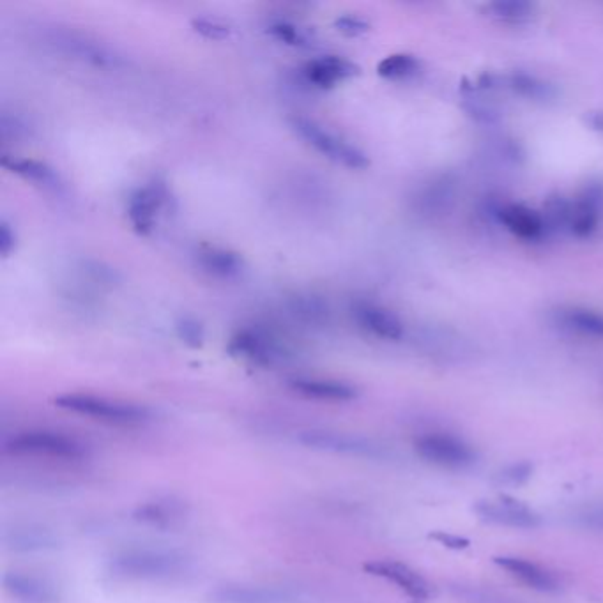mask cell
Instances as JSON below:
<instances>
[{"instance_id":"cell-31","label":"cell","mask_w":603,"mask_h":603,"mask_svg":"<svg viewBox=\"0 0 603 603\" xmlns=\"http://www.w3.org/2000/svg\"><path fill=\"white\" fill-rule=\"evenodd\" d=\"M335 27L345 36H361L370 31V23L356 15L338 16L335 20Z\"/></svg>"},{"instance_id":"cell-13","label":"cell","mask_w":603,"mask_h":603,"mask_svg":"<svg viewBox=\"0 0 603 603\" xmlns=\"http://www.w3.org/2000/svg\"><path fill=\"white\" fill-rule=\"evenodd\" d=\"M165 202H167V190L163 184H151V186L135 191L131 195L130 207H128L133 227L140 234L151 232L156 213L160 211Z\"/></svg>"},{"instance_id":"cell-16","label":"cell","mask_w":603,"mask_h":603,"mask_svg":"<svg viewBox=\"0 0 603 603\" xmlns=\"http://www.w3.org/2000/svg\"><path fill=\"white\" fill-rule=\"evenodd\" d=\"M512 91L520 98L538 103H549L558 98V87L550 84L549 80L536 77L533 73L526 71H512V73H501V91Z\"/></svg>"},{"instance_id":"cell-19","label":"cell","mask_w":603,"mask_h":603,"mask_svg":"<svg viewBox=\"0 0 603 603\" xmlns=\"http://www.w3.org/2000/svg\"><path fill=\"white\" fill-rule=\"evenodd\" d=\"M496 565L501 566L503 570L517 577L519 581L527 584L529 588L536 589V591H543V593H554L558 591L559 584L556 581V577L552 573L547 572L542 566L531 563L527 559L513 558V556H501V558H494Z\"/></svg>"},{"instance_id":"cell-7","label":"cell","mask_w":603,"mask_h":603,"mask_svg":"<svg viewBox=\"0 0 603 603\" xmlns=\"http://www.w3.org/2000/svg\"><path fill=\"white\" fill-rule=\"evenodd\" d=\"M299 441L313 448V450L329 451L338 455H349V457L381 458V446L361 439V437L340 434V432H326V430H310L299 437Z\"/></svg>"},{"instance_id":"cell-35","label":"cell","mask_w":603,"mask_h":603,"mask_svg":"<svg viewBox=\"0 0 603 603\" xmlns=\"http://www.w3.org/2000/svg\"><path fill=\"white\" fill-rule=\"evenodd\" d=\"M436 538H439V540H443L444 543H448L450 547H457V549H460V547H467L466 540H460V538H453V536L444 535L436 536Z\"/></svg>"},{"instance_id":"cell-23","label":"cell","mask_w":603,"mask_h":603,"mask_svg":"<svg viewBox=\"0 0 603 603\" xmlns=\"http://www.w3.org/2000/svg\"><path fill=\"white\" fill-rule=\"evenodd\" d=\"M184 508L174 501H153L138 506L135 519L149 526L167 527L183 519Z\"/></svg>"},{"instance_id":"cell-15","label":"cell","mask_w":603,"mask_h":603,"mask_svg":"<svg viewBox=\"0 0 603 603\" xmlns=\"http://www.w3.org/2000/svg\"><path fill=\"white\" fill-rule=\"evenodd\" d=\"M354 313L363 328L382 340L397 342L404 336V322L400 321L397 313L391 312L384 306L361 303L356 306Z\"/></svg>"},{"instance_id":"cell-21","label":"cell","mask_w":603,"mask_h":603,"mask_svg":"<svg viewBox=\"0 0 603 603\" xmlns=\"http://www.w3.org/2000/svg\"><path fill=\"white\" fill-rule=\"evenodd\" d=\"M292 390L298 391L305 397L317 398V400H328V402H349L358 397L356 388L351 384L338 381H326V379H294L291 382Z\"/></svg>"},{"instance_id":"cell-17","label":"cell","mask_w":603,"mask_h":603,"mask_svg":"<svg viewBox=\"0 0 603 603\" xmlns=\"http://www.w3.org/2000/svg\"><path fill=\"white\" fill-rule=\"evenodd\" d=\"M356 75H359L358 64L347 61L344 57H338V55L319 57L305 66V77L308 78V82H312L321 89H329L336 82L356 77Z\"/></svg>"},{"instance_id":"cell-11","label":"cell","mask_w":603,"mask_h":603,"mask_svg":"<svg viewBox=\"0 0 603 603\" xmlns=\"http://www.w3.org/2000/svg\"><path fill=\"white\" fill-rule=\"evenodd\" d=\"M4 588L13 600L20 603H59L61 600L52 582L31 573H6Z\"/></svg>"},{"instance_id":"cell-14","label":"cell","mask_w":603,"mask_h":603,"mask_svg":"<svg viewBox=\"0 0 603 603\" xmlns=\"http://www.w3.org/2000/svg\"><path fill=\"white\" fill-rule=\"evenodd\" d=\"M4 549L11 552H48L59 547V538L45 527L23 524L2 533Z\"/></svg>"},{"instance_id":"cell-28","label":"cell","mask_w":603,"mask_h":603,"mask_svg":"<svg viewBox=\"0 0 603 603\" xmlns=\"http://www.w3.org/2000/svg\"><path fill=\"white\" fill-rule=\"evenodd\" d=\"M269 32L280 39L283 43L292 46H308L310 45V39L306 36L305 32L301 31L296 25H292L289 22H276L269 27Z\"/></svg>"},{"instance_id":"cell-1","label":"cell","mask_w":603,"mask_h":603,"mask_svg":"<svg viewBox=\"0 0 603 603\" xmlns=\"http://www.w3.org/2000/svg\"><path fill=\"white\" fill-rule=\"evenodd\" d=\"M107 570L121 581H170L191 570V559L176 550H126L108 561Z\"/></svg>"},{"instance_id":"cell-10","label":"cell","mask_w":603,"mask_h":603,"mask_svg":"<svg viewBox=\"0 0 603 603\" xmlns=\"http://www.w3.org/2000/svg\"><path fill=\"white\" fill-rule=\"evenodd\" d=\"M474 512L478 517L496 526L513 527V529H535L540 526V517L526 504L515 501L512 497H501L497 501H481L476 504Z\"/></svg>"},{"instance_id":"cell-12","label":"cell","mask_w":603,"mask_h":603,"mask_svg":"<svg viewBox=\"0 0 603 603\" xmlns=\"http://www.w3.org/2000/svg\"><path fill=\"white\" fill-rule=\"evenodd\" d=\"M365 570L372 575L397 584L405 595L411 596L416 602H425L430 598L427 581L421 577L420 573L414 572L409 566L402 565L398 561H375V563L365 565Z\"/></svg>"},{"instance_id":"cell-3","label":"cell","mask_w":603,"mask_h":603,"mask_svg":"<svg viewBox=\"0 0 603 603\" xmlns=\"http://www.w3.org/2000/svg\"><path fill=\"white\" fill-rule=\"evenodd\" d=\"M291 126L299 137L305 138L310 146L319 153L328 156L329 160L342 163L349 168H367L370 165L367 154L359 147L349 144L344 138L336 137L335 133L326 130L324 126L306 117H292Z\"/></svg>"},{"instance_id":"cell-34","label":"cell","mask_w":603,"mask_h":603,"mask_svg":"<svg viewBox=\"0 0 603 603\" xmlns=\"http://www.w3.org/2000/svg\"><path fill=\"white\" fill-rule=\"evenodd\" d=\"M586 123L591 126V130L598 131V133H603V110L602 112H591L586 117Z\"/></svg>"},{"instance_id":"cell-20","label":"cell","mask_w":603,"mask_h":603,"mask_svg":"<svg viewBox=\"0 0 603 603\" xmlns=\"http://www.w3.org/2000/svg\"><path fill=\"white\" fill-rule=\"evenodd\" d=\"M556 321L563 328L582 336L603 340V313L584 308V306H568L556 312Z\"/></svg>"},{"instance_id":"cell-5","label":"cell","mask_w":603,"mask_h":603,"mask_svg":"<svg viewBox=\"0 0 603 603\" xmlns=\"http://www.w3.org/2000/svg\"><path fill=\"white\" fill-rule=\"evenodd\" d=\"M414 448L421 458L436 466L464 469L476 462V453L469 444L450 434H427L416 439Z\"/></svg>"},{"instance_id":"cell-8","label":"cell","mask_w":603,"mask_h":603,"mask_svg":"<svg viewBox=\"0 0 603 603\" xmlns=\"http://www.w3.org/2000/svg\"><path fill=\"white\" fill-rule=\"evenodd\" d=\"M211 603H301V596L291 589L260 584H227L214 589Z\"/></svg>"},{"instance_id":"cell-18","label":"cell","mask_w":603,"mask_h":603,"mask_svg":"<svg viewBox=\"0 0 603 603\" xmlns=\"http://www.w3.org/2000/svg\"><path fill=\"white\" fill-rule=\"evenodd\" d=\"M229 352L234 358L245 359L259 367H269L278 358L273 342L253 331H239L236 336H232Z\"/></svg>"},{"instance_id":"cell-6","label":"cell","mask_w":603,"mask_h":603,"mask_svg":"<svg viewBox=\"0 0 603 603\" xmlns=\"http://www.w3.org/2000/svg\"><path fill=\"white\" fill-rule=\"evenodd\" d=\"M602 216L603 183L586 184L579 197L572 200L568 230L579 239H588L600 227Z\"/></svg>"},{"instance_id":"cell-24","label":"cell","mask_w":603,"mask_h":603,"mask_svg":"<svg viewBox=\"0 0 603 603\" xmlns=\"http://www.w3.org/2000/svg\"><path fill=\"white\" fill-rule=\"evenodd\" d=\"M199 262L202 268L216 276H234L243 268L239 255L222 248H209L200 252Z\"/></svg>"},{"instance_id":"cell-27","label":"cell","mask_w":603,"mask_h":603,"mask_svg":"<svg viewBox=\"0 0 603 603\" xmlns=\"http://www.w3.org/2000/svg\"><path fill=\"white\" fill-rule=\"evenodd\" d=\"M573 522H575V526L582 527V529H588L593 533H603V503L589 504L586 508H582L575 513Z\"/></svg>"},{"instance_id":"cell-30","label":"cell","mask_w":603,"mask_h":603,"mask_svg":"<svg viewBox=\"0 0 603 603\" xmlns=\"http://www.w3.org/2000/svg\"><path fill=\"white\" fill-rule=\"evenodd\" d=\"M191 27L207 39H225L230 36V27L220 20L211 18H195L191 20Z\"/></svg>"},{"instance_id":"cell-32","label":"cell","mask_w":603,"mask_h":603,"mask_svg":"<svg viewBox=\"0 0 603 603\" xmlns=\"http://www.w3.org/2000/svg\"><path fill=\"white\" fill-rule=\"evenodd\" d=\"M531 473H533V467L529 464H515V466L504 469L501 473V480L508 481V483H522L531 476Z\"/></svg>"},{"instance_id":"cell-33","label":"cell","mask_w":603,"mask_h":603,"mask_svg":"<svg viewBox=\"0 0 603 603\" xmlns=\"http://www.w3.org/2000/svg\"><path fill=\"white\" fill-rule=\"evenodd\" d=\"M15 245L16 236L13 229L6 222L0 223V253L8 257L9 253L15 250Z\"/></svg>"},{"instance_id":"cell-29","label":"cell","mask_w":603,"mask_h":603,"mask_svg":"<svg viewBox=\"0 0 603 603\" xmlns=\"http://www.w3.org/2000/svg\"><path fill=\"white\" fill-rule=\"evenodd\" d=\"M177 335L183 340L184 344L190 347H200L204 342V328L199 321L191 319V317H183L177 322Z\"/></svg>"},{"instance_id":"cell-2","label":"cell","mask_w":603,"mask_h":603,"mask_svg":"<svg viewBox=\"0 0 603 603\" xmlns=\"http://www.w3.org/2000/svg\"><path fill=\"white\" fill-rule=\"evenodd\" d=\"M55 405H59L71 413L84 414V416H91L96 420L119 423V425H138V423L151 420V413L147 411L146 407L108 400V398L96 397V395H84V393L61 395V397L55 398Z\"/></svg>"},{"instance_id":"cell-26","label":"cell","mask_w":603,"mask_h":603,"mask_svg":"<svg viewBox=\"0 0 603 603\" xmlns=\"http://www.w3.org/2000/svg\"><path fill=\"white\" fill-rule=\"evenodd\" d=\"M2 163L6 167L11 168L16 174L27 177L31 181H36V183L45 184V186H57V183H59L54 170L45 165V163H41V161L25 160V158L23 160H15V158L8 160V158H4Z\"/></svg>"},{"instance_id":"cell-25","label":"cell","mask_w":603,"mask_h":603,"mask_svg":"<svg viewBox=\"0 0 603 603\" xmlns=\"http://www.w3.org/2000/svg\"><path fill=\"white\" fill-rule=\"evenodd\" d=\"M421 62L413 54H393L382 59L377 66L379 77L388 78V80H402L416 75L420 71Z\"/></svg>"},{"instance_id":"cell-4","label":"cell","mask_w":603,"mask_h":603,"mask_svg":"<svg viewBox=\"0 0 603 603\" xmlns=\"http://www.w3.org/2000/svg\"><path fill=\"white\" fill-rule=\"evenodd\" d=\"M6 450L15 455L59 458V460H80L87 455V448L77 439L48 430H32V432L18 434L13 439H9Z\"/></svg>"},{"instance_id":"cell-22","label":"cell","mask_w":603,"mask_h":603,"mask_svg":"<svg viewBox=\"0 0 603 603\" xmlns=\"http://www.w3.org/2000/svg\"><path fill=\"white\" fill-rule=\"evenodd\" d=\"M536 6L526 0H496L483 6V13L503 23L529 22L535 16Z\"/></svg>"},{"instance_id":"cell-9","label":"cell","mask_w":603,"mask_h":603,"mask_svg":"<svg viewBox=\"0 0 603 603\" xmlns=\"http://www.w3.org/2000/svg\"><path fill=\"white\" fill-rule=\"evenodd\" d=\"M494 216L512 236L527 243L542 241L549 232L542 213L526 204H501L494 209Z\"/></svg>"}]
</instances>
